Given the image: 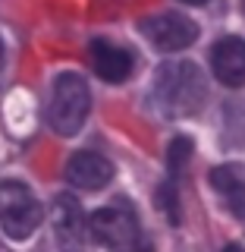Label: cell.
Masks as SVG:
<instances>
[{
  "mask_svg": "<svg viewBox=\"0 0 245 252\" xmlns=\"http://www.w3.org/2000/svg\"><path fill=\"white\" fill-rule=\"evenodd\" d=\"M91 110V89L79 73H60L51 89L47 123L57 136H76Z\"/></svg>",
  "mask_w": 245,
  "mask_h": 252,
  "instance_id": "obj_2",
  "label": "cell"
},
{
  "mask_svg": "<svg viewBox=\"0 0 245 252\" xmlns=\"http://www.w3.org/2000/svg\"><path fill=\"white\" fill-rule=\"evenodd\" d=\"M0 73H3V41H0Z\"/></svg>",
  "mask_w": 245,
  "mask_h": 252,
  "instance_id": "obj_14",
  "label": "cell"
},
{
  "mask_svg": "<svg viewBox=\"0 0 245 252\" xmlns=\"http://www.w3.org/2000/svg\"><path fill=\"white\" fill-rule=\"evenodd\" d=\"M154 107L163 117H189L195 114L208 98V82L201 69L189 60H170L154 73L151 85Z\"/></svg>",
  "mask_w": 245,
  "mask_h": 252,
  "instance_id": "obj_1",
  "label": "cell"
},
{
  "mask_svg": "<svg viewBox=\"0 0 245 252\" xmlns=\"http://www.w3.org/2000/svg\"><path fill=\"white\" fill-rule=\"evenodd\" d=\"M183 3H189V6H201V3H208V0H183Z\"/></svg>",
  "mask_w": 245,
  "mask_h": 252,
  "instance_id": "obj_13",
  "label": "cell"
},
{
  "mask_svg": "<svg viewBox=\"0 0 245 252\" xmlns=\"http://www.w3.org/2000/svg\"><path fill=\"white\" fill-rule=\"evenodd\" d=\"M211 69L223 85L230 89H239L245 85V41L242 38H220V41L211 47Z\"/></svg>",
  "mask_w": 245,
  "mask_h": 252,
  "instance_id": "obj_6",
  "label": "cell"
},
{
  "mask_svg": "<svg viewBox=\"0 0 245 252\" xmlns=\"http://www.w3.org/2000/svg\"><path fill=\"white\" fill-rule=\"evenodd\" d=\"M189 158H192V142H189L186 136L173 139L170 148H167V167H170V180L179 177V170L189 164Z\"/></svg>",
  "mask_w": 245,
  "mask_h": 252,
  "instance_id": "obj_11",
  "label": "cell"
},
{
  "mask_svg": "<svg viewBox=\"0 0 245 252\" xmlns=\"http://www.w3.org/2000/svg\"><path fill=\"white\" fill-rule=\"evenodd\" d=\"M211 186L233 215H245V164H220L211 170Z\"/></svg>",
  "mask_w": 245,
  "mask_h": 252,
  "instance_id": "obj_9",
  "label": "cell"
},
{
  "mask_svg": "<svg viewBox=\"0 0 245 252\" xmlns=\"http://www.w3.org/2000/svg\"><path fill=\"white\" fill-rule=\"evenodd\" d=\"M66 180L79 189H104L113 180V164L98 152H76L66 164Z\"/></svg>",
  "mask_w": 245,
  "mask_h": 252,
  "instance_id": "obj_7",
  "label": "cell"
},
{
  "mask_svg": "<svg viewBox=\"0 0 245 252\" xmlns=\"http://www.w3.org/2000/svg\"><path fill=\"white\" fill-rule=\"evenodd\" d=\"M54 220H57V240L63 252H82V208L73 195H60L54 205Z\"/></svg>",
  "mask_w": 245,
  "mask_h": 252,
  "instance_id": "obj_10",
  "label": "cell"
},
{
  "mask_svg": "<svg viewBox=\"0 0 245 252\" xmlns=\"http://www.w3.org/2000/svg\"><path fill=\"white\" fill-rule=\"evenodd\" d=\"M91 66L104 82H123L132 73V66H136V57L126 47L107 41V38H94L91 41Z\"/></svg>",
  "mask_w": 245,
  "mask_h": 252,
  "instance_id": "obj_8",
  "label": "cell"
},
{
  "mask_svg": "<svg viewBox=\"0 0 245 252\" xmlns=\"http://www.w3.org/2000/svg\"><path fill=\"white\" fill-rule=\"evenodd\" d=\"M157 205L167 211V218L176 224L179 220V208H176V180H167L161 189H157Z\"/></svg>",
  "mask_w": 245,
  "mask_h": 252,
  "instance_id": "obj_12",
  "label": "cell"
},
{
  "mask_svg": "<svg viewBox=\"0 0 245 252\" xmlns=\"http://www.w3.org/2000/svg\"><path fill=\"white\" fill-rule=\"evenodd\" d=\"M223 252H245V249H239V246H226Z\"/></svg>",
  "mask_w": 245,
  "mask_h": 252,
  "instance_id": "obj_15",
  "label": "cell"
},
{
  "mask_svg": "<svg viewBox=\"0 0 245 252\" xmlns=\"http://www.w3.org/2000/svg\"><path fill=\"white\" fill-rule=\"evenodd\" d=\"M242 10H245V0H242Z\"/></svg>",
  "mask_w": 245,
  "mask_h": 252,
  "instance_id": "obj_16",
  "label": "cell"
},
{
  "mask_svg": "<svg viewBox=\"0 0 245 252\" xmlns=\"http://www.w3.org/2000/svg\"><path fill=\"white\" fill-rule=\"evenodd\" d=\"M41 218H44L41 202L35 199V192L26 183H19V180L0 183V224H3L6 236L28 240L41 227Z\"/></svg>",
  "mask_w": 245,
  "mask_h": 252,
  "instance_id": "obj_4",
  "label": "cell"
},
{
  "mask_svg": "<svg viewBox=\"0 0 245 252\" xmlns=\"http://www.w3.org/2000/svg\"><path fill=\"white\" fill-rule=\"evenodd\" d=\"M91 236L107 252H148V243L141 236L136 211L123 202L94 211L91 215Z\"/></svg>",
  "mask_w": 245,
  "mask_h": 252,
  "instance_id": "obj_3",
  "label": "cell"
},
{
  "mask_svg": "<svg viewBox=\"0 0 245 252\" xmlns=\"http://www.w3.org/2000/svg\"><path fill=\"white\" fill-rule=\"evenodd\" d=\"M141 35L157 51H183L198 38V26L183 13H157L141 22Z\"/></svg>",
  "mask_w": 245,
  "mask_h": 252,
  "instance_id": "obj_5",
  "label": "cell"
}]
</instances>
